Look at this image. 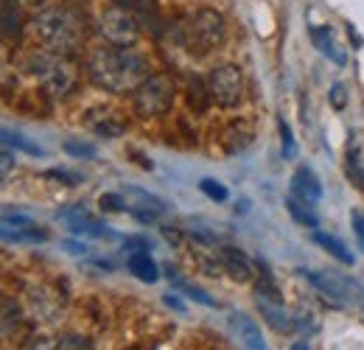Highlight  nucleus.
<instances>
[{
	"instance_id": "12",
	"label": "nucleus",
	"mask_w": 364,
	"mask_h": 350,
	"mask_svg": "<svg viewBox=\"0 0 364 350\" xmlns=\"http://www.w3.org/2000/svg\"><path fill=\"white\" fill-rule=\"evenodd\" d=\"M219 261H222V269H228V275L232 280H238V283H247L255 275L252 261L241 250H235V247H222L219 250Z\"/></svg>"
},
{
	"instance_id": "2",
	"label": "nucleus",
	"mask_w": 364,
	"mask_h": 350,
	"mask_svg": "<svg viewBox=\"0 0 364 350\" xmlns=\"http://www.w3.org/2000/svg\"><path fill=\"white\" fill-rule=\"evenodd\" d=\"M34 34H37V40L43 43V48H46L48 53L68 56V53H73L79 48V43H82L85 23H82V17L73 9H68V6H50V9L37 14Z\"/></svg>"
},
{
	"instance_id": "1",
	"label": "nucleus",
	"mask_w": 364,
	"mask_h": 350,
	"mask_svg": "<svg viewBox=\"0 0 364 350\" xmlns=\"http://www.w3.org/2000/svg\"><path fill=\"white\" fill-rule=\"evenodd\" d=\"M87 76L107 92H135L149 79V62L132 48L104 45L87 59Z\"/></svg>"
},
{
	"instance_id": "30",
	"label": "nucleus",
	"mask_w": 364,
	"mask_h": 350,
	"mask_svg": "<svg viewBox=\"0 0 364 350\" xmlns=\"http://www.w3.org/2000/svg\"><path fill=\"white\" fill-rule=\"evenodd\" d=\"M56 219H65L68 224H70V221L90 219V211H87L85 205H76V208H62V211H56Z\"/></svg>"
},
{
	"instance_id": "31",
	"label": "nucleus",
	"mask_w": 364,
	"mask_h": 350,
	"mask_svg": "<svg viewBox=\"0 0 364 350\" xmlns=\"http://www.w3.org/2000/svg\"><path fill=\"white\" fill-rule=\"evenodd\" d=\"M177 283H180L182 292H185L191 300H196V303H202V306H208V308L216 306V303H213V297H210V295H205L202 289H196V286H188V283H182V280H177Z\"/></svg>"
},
{
	"instance_id": "32",
	"label": "nucleus",
	"mask_w": 364,
	"mask_h": 350,
	"mask_svg": "<svg viewBox=\"0 0 364 350\" xmlns=\"http://www.w3.org/2000/svg\"><path fill=\"white\" fill-rule=\"evenodd\" d=\"M328 95H331V107H333V110H339V112H342V110L348 107V90H345V85H339V82H336Z\"/></svg>"
},
{
	"instance_id": "37",
	"label": "nucleus",
	"mask_w": 364,
	"mask_h": 350,
	"mask_svg": "<svg viewBox=\"0 0 364 350\" xmlns=\"http://www.w3.org/2000/svg\"><path fill=\"white\" fill-rule=\"evenodd\" d=\"M163 300H166V306L177 308V311H180V314H185V303H182V300H180V297H177V295H166V297H163Z\"/></svg>"
},
{
	"instance_id": "20",
	"label": "nucleus",
	"mask_w": 364,
	"mask_h": 350,
	"mask_svg": "<svg viewBox=\"0 0 364 350\" xmlns=\"http://www.w3.org/2000/svg\"><path fill=\"white\" fill-rule=\"evenodd\" d=\"M311 40L317 45L319 51L331 59V62H336V65H345V53L342 51H336V45H333V37H331V31L328 28H311Z\"/></svg>"
},
{
	"instance_id": "23",
	"label": "nucleus",
	"mask_w": 364,
	"mask_h": 350,
	"mask_svg": "<svg viewBox=\"0 0 364 350\" xmlns=\"http://www.w3.org/2000/svg\"><path fill=\"white\" fill-rule=\"evenodd\" d=\"M348 176H350V182H353L359 191H364V163L356 149L348 152Z\"/></svg>"
},
{
	"instance_id": "7",
	"label": "nucleus",
	"mask_w": 364,
	"mask_h": 350,
	"mask_svg": "<svg viewBox=\"0 0 364 350\" xmlns=\"http://www.w3.org/2000/svg\"><path fill=\"white\" fill-rule=\"evenodd\" d=\"M208 95L219 107H235L244 95V73L238 65H219L208 76Z\"/></svg>"
},
{
	"instance_id": "33",
	"label": "nucleus",
	"mask_w": 364,
	"mask_h": 350,
	"mask_svg": "<svg viewBox=\"0 0 364 350\" xmlns=\"http://www.w3.org/2000/svg\"><path fill=\"white\" fill-rule=\"evenodd\" d=\"M43 176H48V179H56V182H65V185H79V182H82V176L70 174V171H65V169H50V171H46Z\"/></svg>"
},
{
	"instance_id": "16",
	"label": "nucleus",
	"mask_w": 364,
	"mask_h": 350,
	"mask_svg": "<svg viewBox=\"0 0 364 350\" xmlns=\"http://www.w3.org/2000/svg\"><path fill=\"white\" fill-rule=\"evenodd\" d=\"M0 17H3V37H17L23 28V11H20L17 0H3Z\"/></svg>"
},
{
	"instance_id": "27",
	"label": "nucleus",
	"mask_w": 364,
	"mask_h": 350,
	"mask_svg": "<svg viewBox=\"0 0 364 350\" xmlns=\"http://www.w3.org/2000/svg\"><path fill=\"white\" fill-rule=\"evenodd\" d=\"M199 188H202V193H208L213 202H228L230 191L222 185V182H216V179H202Z\"/></svg>"
},
{
	"instance_id": "36",
	"label": "nucleus",
	"mask_w": 364,
	"mask_h": 350,
	"mask_svg": "<svg viewBox=\"0 0 364 350\" xmlns=\"http://www.w3.org/2000/svg\"><path fill=\"white\" fill-rule=\"evenodd\" d=\"M0 157H3V160H0V163H3V176L9 174V171H11V160H14V154H11V149H9V146H6V149H3V154H0Z\"/></svg>"
},
{
	"instance_id": "19",
	"label": "nucleus",
	"mask_w": 364,
	"mask_h": 350,
	"mask_svg": "<svg viewBox=\"0 0 364 350\" xmlns=\"http://www.w3.org/2000/svg\"><path fill=\"white\" fill-rule=\"evenodd\" d=\"M314 241H317L319 247L325 250V253H331L333 258L339 263H345V266H353V255H350V250H345V244L339 241V238H333V235H325V233H314Z\"/></svg>"
},
{
	"instance_id": "25",
	"label": "nucleus",
	"mask_w": 364,
	"mask_h": 350,
	"mask_svg": "<svg viewBox=\"0 0 364 350\" xmlns=\"http://www.w3.org/2000/svg\"><path fill=\"white\" fill-rule=\"evenodd\" d=\"M65 152L70 157H79V160H95V146L85 143V140H65Z\"/></svg>"
},
{
	"instance_id": "22",
	"label": "nucleus",
	"mask_w": 364,
	"mask_h": 350,
	"mask_svg": "<svg viewBox=\"0 0 364 350\" xmlns=\"http://www.w3.org/2000/svg\"><path fill=\"white\" fill-rule=\"evenodd\" d=\"M294 325L306 334H314L319 328V314L311 306H300V311L294 314Z\"/></svg>"
},
{
	"instance_id": "24",
	"label": "nucleus",
	"mask_w": 364,
	"mask_h": 350,
	"mask_svg": "<svg viewBox=\"0 0 364 350\" xmlns=\"http://www.w3.org/2000/svg\"><path fill=\"white\" fill-rule=\"evenodd\" d=\"M68 227H70L76 235H95V238H101V235H109V230H107L104 224H98V221H92V219L70 221Z\"/></svg>"
},
{
	"instance_id": "3",
	"label": "nucleus",
	"mask_w": 364,
	"mask_h": 350,
	"mask_svg": "<svg viewBox=\"0 0 364 350\" xmlns=\"http://www.w3.org/2000/svg\"><path fill=\"white\" fill-rule=\"evenodd\" d=\"M225 37H228V23L216 9H199L180 26V43L196 56L216 51L225 43Z\"/></svg>"
},
{
	"instance_id": "21",
	"label": "nucleus",
	"mask_w": 364,
	"mask_h": 350,
	"mask_svg": "<svg viewBox=\"0 0 364 350\" xmlns=\"http://www.w3.org/2000/svg\"><path fill=\"white\" fill-rule=\"evenodd\" d=\"M3 143L9 146V149H20V152H26V154H43V149L37 146V143H31V140H26L20 132H11V129H3Z\"/></svg>"
},
{
	"instance_id": "35",
	"label": "nucleus",
	"mask_w": 364,
	"mask_h": 350,
	"mask_svg": "<svg viewBox=\"0 0 364 350\" xmlns=\"http://www.w3.org/2000/svg\"><path fill=\"white\" fill-rule=\"evenodd\" d=\"M62 250L70 253V255H87V247H85V244H76V241H65Z\"/></svg>"
},
{
	"instance_id": "11",
	"label": "nucleus",
	"mask_w": 364,
	"mask_h": 350,
	"mask_svg": "<svg viewBox=\"0 0 364 350\" xmlns=\"http://www.w3.org/2000/svg\"><path fill=\"white\" fill-rule=\"evenodd\" d=\"M230 328L247 350H267V339H264L261 328L247 314H230Z\"/></svg>"
},
{
	"instance_id": "5",
	"label": "nucleus",
	"mask_w": 364,
	"mask_h": 350,
	"mask_svg": "<svg viewBox=\"0 0 364 350\" xmlns=\"http://www.w3.org/2000/svg\"><path fill=\"white\" fill-rule=\"evenodd\" d=\"M174 95H177V90H174L171 76L154 73V76H149V79L135 90V98H132V101H135V112L143 115V118L163 115V112L171 110Z\"/></svg>"
},
{
	"instance_id": "9",
	"label": "nucleus",
	"mask_w": 364,
	"mask_h": 350,
	"mask_svg": "<svg viewBox=\"0 0 364 350\" xmlns=\"http://www.w3.org/2000/svg\"><path fill=\"white\" fill-rule=\"evenodd\" d=\"M306 277L314 283V289H317L331 306H345V303L356 300V295H350V286H348L345 280L328 275V272H325V275H319V272H306Z\"/></svg>"
},
{
	"instance_id": "15",
	"label": "nucleus",
	"mask_w": 364,
	"mask_h": 350,
	"mask_svg": "<svg viewBox=\"0 0 364 350\" xmlns=\"http://www.w3.org/2000/svg\"><path fill=\"white\" fill-rule=\"evenodd\" d=\"M3 241L6 244H37V241H48L46 227L26 224V227H3Z\"/></svg>"
},
{
	"instance_id": "6",
	"label": "nucleus",
	"mask_w": 364,
	"mask_h": 350,
	"mask_svg": "<svg viewBox=\"0 0 364 350\" xmlns=\"http://www.w3.org/2000/svg\"><path fill=\"white\" fill-rule=\"evenodd\" d=\"M98 31L104 34V40L109 45L132 48L137 43V37H140V23L135 20L132 11H127L121 6H109L98 17Z\"/></svg>"
},
{
	"instance_id": "8",
	"label": "nucleus",
	"mask_w": 364,
	"mask_h": 350,
	"mask_svg": "<svg viewBox=\"0 0 364 350\" xmlns=\"http://www.w3.org/2000/svg\"><path fill=\"white\" fill-rule=\"evenodd\" d=\"M255 306L261 308L264 319L272 325L274 331H291L294 328V314L286 308L283 297L277 295V289H274V283L269 277H264L258 283V289H255Z\"/></svg>"
},
{
	"instance_id": "18",
	"label": "nucleus",
	"mask_w": 364,
	"mask_h": 350,
	"mask_svg": "<svg viewBox=\"0 0 364 350\" xmlns=\"http://www.w3.org/2000/svg\"><path fill=\"white\" fill-rule=\"evenodd\" d=\"M286 208H289V213H291V219L297 221V224H303V227H317L319 219H317V213L311 211V205L309 202H303L300 196H289L286 199Z\"/></svg>"
},
{
	"instance_id": "10",
	"label": "nucleus",
	"mask_w": 364,
	"mask_h": 350,
	"mask_svg": "<svg viewBox=\"0 0 364 350\" xmlns=\"http://www.w3.org/2000/svg\"><path fill=\"white\" fill-rule=\"evenodd\" d=\"M124 199H127V211L132 216H137L140 221H154L157 216L166 213V205L157 196H151V193H146L140 188H127L124 191Z\"/></svg>"
},
{
	"instance_id": "39",
	"label": "nucleus",
	"mask_w": 364,
	"mask_h": 350,
	"mask_svg": "<svg viewBox=\"0 0 364 350\" xmlns=\"http://www.w3.org/2000/svg\"><path fill=\"white\" fill-rule=\"evenodd\" d=\"M291 350H309V345H306V342H294V345H291Z\"/></svg>"
},
{
	"instance_id": "28",
	"label": "nucleus",
	"mask_w": 364,
	"mask_h": 350,
	"mask_svg": "<svg viewBox=\"0 0 364 350\" xmlns=\"http://www.w3.org/2000/svg\"><path fill=\"white\" fill-rule=\"evenodd\" d=\"M98 202H101L104 213H127V199L118 196V193H104Z\"/></svg>"
},
{
	"instance_id": "14",
	"label": "nucleus",
	"mask_w": 364,
	"mask_h": 350,
	"mask_svg": "<svg viewBox=\"0 0 364 350\" xmlns=\"http://www.w3.org/2000/svg\"><path fill=\"white\" fill-rule=\"evenodd\" d=\"M87 124H90L101 137H121V134L127 132V124H124L121 118H115L112 110H92Z\"/></svg>"
},
{
	"instance_id": "4",
	"label": "nucleus",
	"mask_w": 364,
	"mask_h": 350,
	"mask_svg": "<svg viewBox=\"0 0 364 350\" xmlns=\"http://www.w3.org/2000/svg\"><path fill=\"white\" fill-rule=\"evenodd\" d=\"M34 73H40V82L46 88L48 95L53 98H65L70 95V90L76 88V65L62 56V53H48V56H37L34 59Z\"/></svg>"
},
{
	"instance_id": "29",
	"label": "nucleus",
	"mask_w": 364,
	"mask_h": 350,
	"mask_svg": "<svg viewBox=\"0 0 364 350\" xmlns=\"http://www.w3.org/2000/svg\"><path fill=\"white\" fill-rule=\"evenodd\" d=\"M280 143H283V157L286 160H291L294 154H297V143H294V134L289 129V124L280 118Z\"/></svg>"
},
{
	"instance_id": "13",
	"label": "nucleus",
	"mask_w": 364,
	"mask_h": 350,
	"mask_svg": "<svg viewBox=\"0 0 364 350\" xmlns=\"http://www.w3.org/2000/svg\"><path fill=\"white\" fill-rule=\"evenodd\" d=\"M291 191H294V196H300L309 205H317L319 199H322V182H319L317 174L311 169H297L294 171V176H291Z\"/></svg>"
},
{
	"instance_id": "26",
	"label": "nucleus",
	"mask_w": 364,
	"mask_h": 350,
	"mask_svg": "<svg viewBox=\"0 0 364 350\" xmlns=\"http://www.w3.org/2000/svg\"><path fill=\"white\" fill-rule=\"evenodd\" d=\"M53 350H92V342L87 336H79V334H65Z\"/></svg>"
},
{
	"instance_id": "34",
	"label": "nucleus",
	"mask_w": 364,
	"mask_h": 350,
	"mask_svg": "<svg viewBox=\"0 0 364 350\" xmlns=\"http://www.w3.org/2000/svg\"><path fill=\"white\" fill-rule=\"evenodd\" d=\"M353 230H356V238L364 250V213H359V211H353Z\"/></svg>"
},
{
	"instance_id": "38",
	"label": "nucleus",
	"mask_w": 364,
	"mask_h": 350,
	"mask_svg": "<svg viewBox=\"0 0 364 350\" xmlns=\"http://www.w3.org/2000/svg\"><path fill=\"white\" fill-rule=\"evenodd\" d=\"M163 235H166L168 241H174V244H182V233H180V230H171V227H163Z\"/></svg>"
},
{
	"instance_id": "17",
	"label": "nucleus",
	"mask_w": 364,
	"mask_h": 350,
	"mask_svg": "<svg viewBox=\"0 0 364 350\" xmlns=\"http://www.w3.org/2000/svg\"><path fill=\"white\" fill-rule=\"evenodd\" d=\"M129 269L143 283H157V277H160V269H157V263L149 258V253H132L129 255Z\"/></svg>"
}]
</instances>
